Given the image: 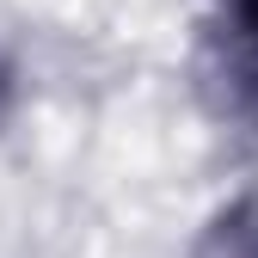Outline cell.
Returning <instances> with one entry per match:
<instances>
[{
    "label": "cell",
    "instance_id": "6da1fadb",
    "mask_svg": "<svg viewBox=\"0 0 258 258\" xmlns=\"http://www.w3.org/2000/svg\"><path fill=\"white\" fill-rule=\"evenodd\" d=\"M246 13H252V19H258V0H246Z\"/></svg>",
    "mask_w": 258,
    "mask_h": 258
}]
</instances>
